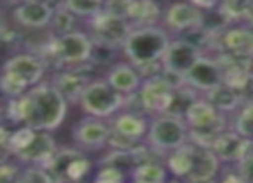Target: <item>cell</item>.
Returning <instances> with one entry per match:
<instances>
[{
	"label": "cell",
	"mask_w": 253,
	"mask_h": 183,
	"mask_svg": "<svg viewBox=\"0 0 253 183\" xmlns=\"http://www.w3.org/2000/svg\"><path fill=\"white\" fill-rule=\"evenodd\" d=\"M54 9L45 0H33V2H23L14 9V19L21 26L26 28H45L50 25Z\"/></svg>",
	"instance_id": "obj_16"
},
{
	"label": "cell",
	"mask_w": 253,
	"mask_h": 183,
	"mask_svg": "<svg viewBox=\"0 0 253 183\" xmlns=\"http://www.w3.org/2000/svg\"><path fill=\"white\" fill-rule=\"evenodd\" d=\"M184 80H186V85H189L196 92H208L217 85L224 83V74H222L217 61L201 56L194 62V66L187 71Z\"/></svg>",
	"instance_id": "obj_13"
},
{
	"label": "cell",
	"mask_w": 253,
	"mask_h": 183,
	"mask_svg": "<svg viewBox=\"0 0 253 183\" xmlns=\"http://www.w3.org/2000/svg\"><path fill=\"white\" fill-rule=\"evenodd\" d=\"M234 131L245 140H253V106H243L234 121Z\"/></svg>",
	"instance_id": "obj_29"
},
{
	"label": "cell",
	"mask_w": 253,
	"mask_h": 183,
	"mask_svg": "<svg viewBox=\"0 0 253 183\" xmlns=\"http://www.w3.org/2000/svg\"><path fill=\"white\" fill-rule=\"evenodd\" d=\"M42 168L56 183H75L90 171V162L77 149H63L54 152Z\"/></svg>",
	"instance_id": "obj_9"
},
{
	"label": "cell",
	"mask_w": 253,
	"mask_h": 183,
	"mask_svg": "<svg viewBox=\"0 0 253 183\" xmlns=\"http://www.w3.org/2000/svg\"><path fill=\"white\" fill-rule=\"evenodd\" d=\"M149 147L156 152H172L189 142V128L182 118L158 114L148 128Z\"/></svg>",
	"instance_id": "obj_6"
},
{
	"label": "cell",
	"mask_w": 253,
	"mask_h": 183,
	"mask_svg": "<svg viewBox=\"0 0 253 183\" xmlns=\"http://www.w3.org/2000/svg\"><path fill=\"white\" fill-rule=\"evenodd\" d=\"M218 5V11L227 21H236L241 18L246 19L253 11V0H222Z\"/></svg>",
	"instance_id": "obj_28"
},
{
	"label": "cell",
	"mask_w": 253,
	"mask_h": 183,
	"mask_svg": "<svg viewBox=\"0 0 253 183\" xmlns=\"http://www.w3.org/2000/svg\"><path fill=\"white\" fill-rule=\"evenodd\" d=\"M191 4L198 9H207V11H213L222 0H189Z\"/></svg>",
	"instance_id": "obj_36"
},
{
	"label": "cell",
	"mask_w": 253,
	"mask_h": 183,
	"mask_svg": "<svg viewBox=\"0 0 253 183\" xmlns=\"http://www.w3.org/2000/svg\"><path fill=\"white\" fill-rule=\"evenodd\" d=\"M94 183H125V173L123 169L115 168V166H102Z\"/></svg>",
	"instance_id": "obj_33"
},
{
	"label": "cell",
	"mask_w": 253,
	"mask_h": 183,
	"mask_svg": "<svg viewBox=\"0 0 253 183\" xmlns=\"http://www.w3.org/2000/svg\"><path fill=\"white\" fill-rule=\"evenodd\" d=\"M213 183H248L246 178L243 176L241 169L236 168H227L217 180H213Z\"/></svg>",
	"instance_id": "obj_35"
},
{
	"label": "cell",
	"mask_w": 253,
	"mask_h": 183,
	"mask_svg": "<svg viewBox=\"0 0 253 183\" xmlns=\"http://www.w3.org/2000/svg\"><path fill=\"white\" fill-rule=\"evenodd\" d=\"M172 93L173 88L160 74L146 78V81L141 83L137 90V97L142 109H144V113L151 114H165L170 100H172Z\"/></svg>",
	"instance_id": "obj_11"
},
{
	"label": "cell",
	"mask_w": 253,
	"mask_h": 183,
	"mask_svg": "<svg viewBox=\"0 0 253 183\" xmlns=\"http://www.w3.org/2000/svg\"><path fill=\"white\" fill-rule=\"evenodd\" d=\"M132 183H135V182H132Z\"/></svg>",
	"instance_id": "obj_41"
},
{
	"label": "cell",
	"mask_w": 253,
	"mask_h": 183,
	"mask_svg": "<svg viewBox=\"0 0 253 183\" xmlns=\"http://www.w3.org/2000/svg\"><path fill=\"white\" fill-rule=\"evenodd\" d=\"M189 128V140L200 147L210 149L215 138L225 130V120L222 113L211 107L203 97L196 100L184 116Z\"/></svg>",
	"instance_id": "obj_4"
},
{
	"label": "cell",
	"mask_w": 253,
	"mask_h": 183,
	"mask_svg": "<svg viewBox=\"0 0 253 183\" xmlns=\"http://www.w3.org/2000/svg\"><path fill=\"white\" fill-rule=\"evenodd\" d=\"M92 50L94 43L90 36L82 31H71L50 42L49 56L59 66H78L90 61Z\"/></svg>",
	"instance_id": "obj_8"
},
{
	"label": "cell",
	"mask_w": 253,
	"mask_h": 183,
	"mask_svg": "<svg viewBox=\"0 0 253 183\" xmlns=\"http://www.w3.org/2000/svg\"><path fill=\"white\" fill-rule=\"evenodd\" d=\"M88 85V78L77 71H66V73L56 74L52 87L59 92L66 102H80V97Z\"/></svg>",
	"instance_id": "obj_21"
},
{
	"label": "cell",
	"mask_w": 253,
	"mask_h": 183,
	"mask_svg": "<svg viewBox=\"0 0 253 183\" xmlns=\"http://www.w3.org/2000/svg\"><path fill=\"white\" fill-rule=\"evenodd\" d=\"M50 25H52V30L56 31L57 36L68 35V33L75 31V16L68 9L59 7L54 11Z\"/></svg>",
	"instance_id": "obj_30"
},
{
	"label": "cell",
	"mask_w": 253,
	"mask_h": 183,
	"mask_svg": "<svg viewBox=\"0 0 253 183\" xmlns=\"http://www.w3.org/2000/svg\"><path fill=\"white\" fill-rule=\"evenodd\" d=\"M167 171L155 161L141 162L132 171V182L135 183H165Z\"/></svg>",
	"instance_id": "obj_26"
},
{
	"label": "cell",
	"mask_w": 253,
	"mask_h": 183,
	"mask_svg": "<svg viewBox=\"0 0 253 183\" xmlns=\"http://www.w3.org/2000/svg\"><path fill=\"white\" fill-rule=\"evenodd\" d=\"M200 99L198 92L194 88H191L189 85H182V87L175 88L172 93V100L169 104V109L165 114H172V116L182 118L186 116V113L189 111V107L193 106L196 100Z\"/></svg>",
	"instance_id": "obj_24"
},
{
	"label": "cell",
	"mask_w": 253,
	"mask_h": 183,
	"mask_svg": "<svg viewBox=\"0 0 253 183\" xmlns=\"http://www.w3.org/2000/svg\"><path fill=\"white\" fill-rule=\"evenodd\" d=\"M218 49L225 54L253 59V30L246 26L225 30L222 36H218Z\"/></svg>",
	"instance_id": "obj_17"
},
{
	"label": "cell",
	"mask_w": 253,
	"mask_h": 183,
	"mask_svg": "<svg viewBox=\"0 0 253 183\" xmlns=\"http://www.w3.org/2000/svg\"><path fill=\"white\" fill-rule=\"evenodd\" d=\"M169 43L170 38L165 30L153 25L137 26V28H132L130 35L126 36L123 50L132 66L146 73L151 67H162L160 61H162Z\"/></svg>",
	"instance_id": "obj_2"
},
{
	"label": "cell",
	"mask_w": 253,
	"mask_h": 183,
	"mask_svg": "<svg viewBox=\"0 0 253 183\" xmlns=\"http://www.w3.org/2000/svg\"><path fill=\"white\" fill-rule=\"evenodd\" d=\"M203 99L207 100L211 107H215V109H217L218 113H222V114H224V113H232V111H236L238 107L243 106L236 87L225 83V81H224V83H220V85H217L215 88H211V90L205 92Z\"/></svg>",
	"instance_id": "obj_22"
},
{
	"label": "cell",
	"mask_w": 253,
	"mask_h": 183,
	"mask_svg": "<svg viewBox=\"0 0 253 183\" xmlns=\"http://www.w3.org/2000/svg\"><path fill=\"white\" fill-rule=\"evenodd\" d=\"M125 95L116 92L108 81H88L87 88L80 97L82 109L92 118H109L123 107Z\"/></svg>",
	"instance_id": "obj_7"
},
{
	"label": "cell",
	"mask_w": 253,
	"mask_h": 183,
	"mask_svg": "<svg viewBox=\"0 0 253 183\" xmlns=\"http://www.w3.org/2000/svg\"><path fill=\"white\" fill-rule=\"evenodd\" d=\"M201 57V50L189 40H175L170 42L165 54L162 57L163 69L173 71V73L186 76L187 71L194 66L198 59Z\"/></svg>",
	"instance_id": "obj_12"
},
{
	"label": "cell",
	"mask_w": 253,
	"mask_h": 183,
	"mask_svg": "<svg viewBox=\"0 0 253 183\" xmlns=\"http://www.w3.org/2000/svg\"><path fill=\"white\" fill-rule=\"evenodd\" d=\"M165 21L172 30L191 31V30H196L203 25V12H201V9L194 7L193 4L177 2L169 7Z\"/></svg>",
	"instance_id": "obj_18"
},
{
	"label": "cell",
	"mask_w": 253,
	"mask_h": 183,
	"mask_svg": "<svg viewBox=\"0 0 253 183\" xmlns=\"http://www.w3.org/2000/svg\"><path fill=\"white\" fill-rule=\"evenodd\" d=\"M111 128L102 123L99 118H85L73 128V138L80 147L99 149L108 144Z\"/></svg>",
	"instance_id": "obj_15"
},
{
	"label": "cell",
	"mask_w": 253,
	"mask_h": 183,
	"mask_svg": "<svg viewBox=\"0 0 253 183\" xmlns=\"http://www.w3.org/2000/svg\"><path fill=\"white\" fill-rule=\"evenodd\" d=\"M141 73L135 69L132 64H115L108 73V81L116 92H120L122 95H130L134 92L139 90L141 87Z\"/></svg>",
	"instance_id": "obj_19"
},
{
	"label": "cell",
	"mask_w": 253,
	"mask_h": 183,
	"mask_svg": "<svg viewBox=\"0 0 253 183\" xmlns=\"http://www.w3.org/2000/svg\"><path fill=\"white\" fill-rule=\"evenodd\" d=\"M246 140L243 137H239L236 131H222L215 142L211 144L210 151L217 155L218 161L224 162H239L245 149Z\"/></svg>",
	"instance_id": "obj_20"
},
{
	"label": "cell",
	"mask_w": 253,
	"mask_h": 183,
	"mask_svg": "<svg viewBox=\"0 0 253 183\" xmlns=\"http://www.w3.org/2000/svg\"><path fill=\"white\" fill-rule=\"evenodd\" d=\"M90 40L94 45L106 47V49H116L123 47L126 36L130 35L132 25L126 19L116 18L108 12H99L97 16L90 18Z\"/></svg>",
	"instance_id": "obj_10"
},
{
	"label": "cell",
	"mask_w": 253,
	"mask_h": 183,
	"mask_svg": "<svg viewBox=\"0 0 253 183\" xmlns=\"http://www.w3.org/2000/svg\"><path fill=\"white\" fill-rule=\"evenodd\" d=\"M45 66L40 57L33 54H19L4 64V69L0 74V90L5 95L18 99L28 88L40 83L45 73Z\"/></svg>",
	"instance_id": "obj_3"
},
{
	"label": "cell",
	"mask_w": 253,
	"mask_h": 183,
	"mask_svg": "<svg viewBox=\"0 0 253 183\" xmlns=\"http://www.w3.org/2000/svg\"><path fill=\"white\" fill-rule=\"evenodd\" d=\"M111 131L137 142L139 138H142L148 133V123H146L141 114L123 113V114H118V116L113 120Z\"/></svg>",
	"instance_id": "obj_23"
},
{
	"label": "cell",
	"mask_w": 253,
	"mask_h": 183,
	"mask_svg": "<svg viewBox=\"0 0 253 183\" xmlns=\"http://www.w3.org/2000/svg\"><path fill=\"white\" fill-rule=\"evenodd\" d=\"M132 2H134V0H104V9H102V11L128 21Z\"/></svg>",
	"instance_id": "obj_32"
},
{
	"label": "cell",
	"mask_w": 253,
	"mask_h": 183,
	"mask_svg": "<svg viewBox=\"0 0 253 183\" xmlns=\"http://www.w3.org/2000/svg\"><path fill=\"white\" fill-rule=\"evenodd\" d=\"M14 183H56V182H54L52 176L42 166H32V168H26L14 180Z\"/></svg>",
	"instance_id": "obj_31"
},
{
	"label": "cell",
	"mask_w": 253,
	"mask_h": 183,
	"mask_svg": "<svg viewBox=\"0 0 253 183\" xmlns=\"http://www.w3.org/2000/svg\"><path fill=\"white\" fill-rule=\"evenodd\" d=\"M165 183H180V182H165Z\"/></svg>",
	"instance_id": "obj_40"
},
{
	"label": "cell",
	"mask_w": 253,
	"mask_h": 183,
	"mask_svg": "<svg viewBox=\"0 0 253 183\" xmlns=\"http://www.w3.org/2000/svg\"><path fill=\"white\" fill-rule=\"evenodd\" d=\"M160 16V5L155 0H134L128 14V21L139 23L141 26H151Z\"/></svg>",
	"instance_id": "obj_25"
},
{
	"label": "cell",
	"mask_w": 253,
	"mask_h": 183,
	"mask_svg": "<svg viewBox=\"0 0 253 183\" xmlns=\"http://www.w3.org/2000/svg\"><path fill=\"white\" fill-rule=\"evenodd\" d=\"M9 151L21 161L43 166L57 149L54 138L47 131L25 126L9 137Z\"/></svg>",
	"instance_id": "obj_5"
},
{
	"label": "cell",
	"mask_w": 253,
	"mask_h": 183,
	"mask_svg": "<svg viewBox=\"0 0 253 183\" xmlns=\"http://www.w3.org/2000/svg\"><path fill=\"white\" fill-rule=\"evenodd\" d=\"M4 28H5V21H4V18H2V14H0V33L4 31Z\"/></svg>",
	"instance_id": "obj_37"
},
{
	"label": "cell",
	"mask_w": 253,
	"mask_h": 183,
	"mask_svg": "<svg viewBox=\"0 0 253 183\" xmlns=\"http://www.w3.org/2000/svg\"><path fill=\"white\" fill-rule=\"evenodd\" d=\"M64 9L71 12L73 16L80 18H94L104 9V0H64Z\"/></svg>",
	"instance_id": "obj_27"
},
{
	"label": "cell",
	"mask_w": 253,
	"mask_h": 183,
	"mask_svg": "<svg viewBox=\"0 0 253 183\" xmlns=\"http://www.w3.org/2000/svg\"><path fill=\"white\" fill-rule=\"evenodd\" d=\"M220 168L217 155L207 147L191 144V169L186 176V183H203L215 180Z\"/></svg>",
	"instance_id": "obj_14"
},
{
	"label": "cell",
	"mask_w": 253,
	"mask_h": 183,
	"mask_svg": "<svg viewBox=\"0 0 253 183\" xmlns=\"http://www.w3.org/2000/svg\"><path fill=\"white\" fill-rule=\"evenodd\" d=\"M68 102L52 83H39L11 102V116L28 128L52 131L64 121Z\"/></svg>",
	"instance_id": "obj_1"
},
{
	"label": "cell",
	"mask_w": 253,
	"mask_h": 183,
	"mask_svg": "<svg viewBox=\"0 0 253 183\" xmlns=\"http://www.w3.org/2000/svg\"><path fill=\"white\" fill-rule=\"evenodd\" d=\"M236 90H238L243 106H253V73L246 74V76L236 85Z\"/></svg>",
	"instance_id": "obj_34"
},
{
	"label": "cell",
	"mask_w": 253,
	"mask_h": 183,
	"mask_svg": "<svg viewBox=\"0 0 253 183\" xmlns=\"http://www.w3.org/2000/svg\"><path fill=\"white\" fill-rule=\"evenodd\" d=\"M19 2L23 4V2H33V0H19Z\"/></svg>",
	"instance_id": "obj_39"
},
{
	"label": "cell",
	"mask_w": 253,
	"mask_h": 183,
	"mask_svg": "<svg viewBox=\"0 0 253 183\" xmlns=\"http://www.w3.org/2000/svg\"><path fill=\"white\" fill-rule=\"evenodd\" d=\"M248 183H253V175H252V176H250V178H248Z\"/></svg>",
	"instance_id": "obj_38"
}]
</instances>
